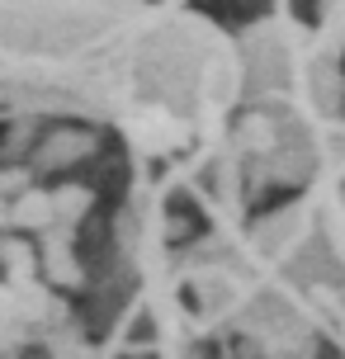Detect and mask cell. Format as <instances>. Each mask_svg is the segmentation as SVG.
<instances>
[{
    "instance_id": "obj_1",
    "label": "cell",
    "mask_w": 345,
    "mask_h": 359,
    "mask_svg": "<svg viewBox=\"0 0 345 359\" xmlns=\"http://www.w3.org/2000/svg\"><path fill=\"white\" fill-rule=\"evenodd\" d=\"M133 5H0V90L95 114Z\"/></svg>"
}]
</instances>
